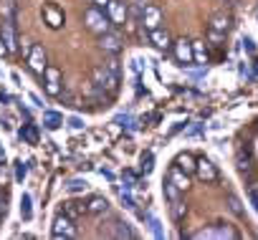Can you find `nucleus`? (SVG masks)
Segmentation results:
<instances>
[{
  "label": "nucleus",
  "mask_w": 258,
  "mask_h": 240,
  "mask_svg": "<svg viewBox=\"0 0 258 240\" xmlns=\"http://www.w3.org/2000/svg\"><path fill=\"white\" fill-rule=\"evenodd\" d=\"M119 197H121V202H124V207H129V210H135L137 205H135V200H132V195H129V187H124V190H119Z\"/></svg>",
  "instance_id": "obj_27"
},
{
  "label": "nucleus",
  "mask_w": 258,
  "mask_h": 240,
  "mask_svg": "<svg viewBox=\"0 0 258 240\" xmlns=\"http://www.w3.org/2000/svg\"><path fill=\"white\" fill-rule=\"evenodd\" d=\"M152 162H155L152 152H145V154H142V159H140V170H142L145 175H147V172H152V167H155Z\"/></svg>",
  "instance_id": "obj_24"
},
{
  "label": "nucleus",
  "mask_w": 258,
  "mask_h": 240,
  "mask_svg": "<svg viewBox=\"0 0 258 240\" xmlns=\"http://www.w3.org/2000/svg\"><path fill=\"white\" fill-rule=\"evenodd\" d=\"M243 48H245L248 53H253V51H255V46H253V41H250V38H243Z\"/></svg>",
  "instance_id": "obj_37"
},
{
  "label": "nucleus",
  "mask_w": 258,
  "mask_h": 240,
  "mask_svg": "<svg viewBox=\"0 0 258 240\" xmlns=\"http://www.w3.org/2000/svg\"><path fill=\"white\" fill-rule=\"evenodd\" d=\"M3 53H8V46H6V41H3V38H0V56H3Z\"/></svg>",
  "instance_id": "obj_38"
},
{
  "label": "nucleus",
  "mask_w": 258,
  "mask_h": 240,
  "mask_svg": "<svg viewBox=\"0 0 258 240\" xmlns=\"http://www.w3.org/2000/svg\"><path fill=\"white\" fill-rule=\"evenodd\" d=\"M3 185H8V170H6V165H0V187Z\"/></svg>",
  "instance_id": "obj_35"
},
{
  "label": "nucleus",
  "mask_w": 258,
  "mask_h": 240,
  "mask_svg": "<svg viewBox=\"0 0 258 240\" xmlns=\"http://www.w3.org/2000/svg\"><path fill=\"white\" fill-rule=\"evenodd\" d=\"M116 84H119V73H114V71H109L106 66H96L94 68V86H96V91L99 94H114L116 91Z\"/></svg>",
  "instance_id": "obj_2"
},
{
  "label": "nucleus",
  "mask_w": 258,
  "mask_h": 240,
  "mask_svg": "<svg viewBox=\"0 0 258 240\" xmlns=\"http://www.w3.org/2000/svg\"><path fill=\"white\" fill-rule=\"evenodd\" d=\"M170 205H172V217H175V220H180V217L187 212V207H185V202H182V200H177V202H170Z\"/></svg>",
  "instance_id": "obj_28"
},
{
  "label": "nucleus",
  "mask_w": 258,
  "mask_h": 240,
  "mask_svg": "<svg viewBox=\"0 0 258 240\" xmlns=\"http://www.w3.org/2000/svg\"><path fill=\"white\" fill-rule=\"evenodd\" d=\"M162 192H165V197H167L170 202H177V200H180V192H182V190H180V187H177V185H175L172 180H167V182L162 185Z\"/></svg>",
  "instance_id": "obj_20"
},
{
  "label": "nucleus",
  "mask_w": 258,
  "mask_h": 240,
  "mask_svg": "<svg viewBox=\"0 0 258 240\" xmlns=\"http://www.w3.org/2000/svg\"><path fill=\"white\" fill-rule=\"evenodd\" d=\"M21 215H23V220H31V215H33L31 195H26V192H23V197H21Z\"/></svg>",
  "instance_id": "obj_23"
},
{
  "label": "nucleus",
  "mask_w": 258,
  "mask_h": 240,
  "mask_svg": "<svg viewBox=\"0 0 258 240\" xmlns=\"http://www.w3.org/2000/svg\"><path fill=\"white\" fill-rule=\"evenodd\" d=\"M255 16H258V8H255Z\"/></svg>",
  "instance_id": "obj_41"
},
{
  "label": "nucleus",
  "mask_w": 258,
  "mask_h": 240,
  "mask_svg": "<svg viewBox=\"0 0 258 240\" xmlns=\"http://www.w3.org/2000/svg\"><path fill=\"white\" fill-rule=\"evenodd\" d=\"M28 66H31L33 73L43 76V71L48 68L46 66V51H43V46H31V51H28Z\"/></svg>",
  "instance_id": "obj_3"
},
{
  "label": "nucleus",
  "mask_w": 258,
  "mask_h": 240,
  "mask_svg": "<svg viewBox=\"0 0 258 240\" xmlns=\"http://www.w3.org/2000/svg\"><path fill=\"white\" fill-rule=\"evenodd\" d=\"M0 165H6V152H3V147H0Z\"/></svg>",
  "instance_id": "obj_40"
},
{
  "label": "nucleus",
  "mask_w": 258,
  "mask_h": 240,
  "mask_svg": "<svg viewBox=\"0 0 258 240\" xmlns=\"http://www.w3.org/2000/svg\"><path fill=\"white\" fill-rule=\"evenodd\" d=\"M43 18H46L48 28H61V26L66 23V18H63V11H61L56 3H46V6H43Z\"/></svg>",
  "instance_id": "obj_5"
},
{
  "label": "nucleus",
  "mask_w": 258,
  "mask_h": 240,
  "mask_svg": "<svg viewBox=\"0 0 258 240\" xmlns=\"http://www.w3.org/2000/svg\"><path fill=\"white\" fill-rule=\"evenodd\" d=\"M21 139H26L28 144H38V127L36 124H26L21 129Z\"/></svg>",
  "instance_id": "obj_19"
},
{
  "label": "nucleus",
  "mask_w": 258,
  "mask_h": 240,
  "mask_svg": "<svg viewBox=\"0 0 258 240\" xmlns=\"http://www.w3.org/2000/svg\"><path fill=\"white\" fill-rule=\"evenodd\" d=\"M43 76H46V91L51 96H61V73L56 68H46Z\"/></svg>",
  "instance_id": "obj_12"
},
{
  "label": "nucleus",
  "mask_w": 258,
  "mask_h": 240,
  "mask_svg": "<svg viewBox=\"0 0 258 240\" xmlns=\"http://www.w3.org/2000/svg\"><path fill=\"white\" fill-rule=\"evenodd\" d=\"M86 207H89L91 215H104V212L109 210V200H106V197H91Z\"/></svg>",
  "instance_id": "obj_18"
},
{
  "label": "nucleus",
  "mask_w": 258,
  "mask_h": 240,
  "mask_svg": "<svg viewBox=\"0 0 258 240\" xmlns=\"http://www.w3.org/2000/svg\"><path fill=\"white\" fill-rule=\"evenodd\" d=\"M0 38L6 41V46H8V51H16V36H13V23H8V26H3V33H0Z\"/></svg>",
  "instance_id": "obj_22"
},
{
  "label": "nucleus",
  "mask_w": 258,
  "mask_h": 240,
  "mask_svg": "<svg viewBox=\"0 0 258 240\" xmlns=\"http://www.w3.org/2000/svg\"><path fill=\"white\" fill-rule=\"evenodd\" d=\"M195 172H198V177H200L203 182H215V180H218V170H215V165H213L208 157H200V159H198Z\"/></svg>",
  "instance_id": "obj_8"
},
{
  "label": "nucleus",
  "mask_w": 258,
  "mask_h": 240,
  "mask_svg": "<svg viewBox=\"0 0 258 240\" xmlns=\"http://www.w3.org/2000/svg\"><path fill=\"white\" fill-rule=\"evenodd\" d=\"M69 127H71V129H84V122H81L79 116H71V119H69Z\"/></svg>",
  "instance_id": "obj_33"
},
{
  "label": "nucleus",
  "mask_w": 258,
  "mask_h": 240,
  "mask_svg": "<svg viewBox=\"0 0 258 240\" xmlns=\"http://www.w3.org/2000/svg\"><path fill=\"white\" fill-rule=\"evenodd\" d=\"M84 23H86V28H89L91 33H96V36H104L106 31H111V18H109V13H104L99 6H94V8H89V11L84 13Z\"/></svg>",
  "instance_id": "obj_1"
},
{
  "label": "nucleus",
  "mask_w": 258,
  "mask_h": 240,
  "mask_svg": "<svg viewBox=\"0 0 258 240\" xmlns=\"http://www.w3.org/2000/svg\"><path fill=\"white\" fill-rule=\"evenodd\" d=\"M94 6H99V8H106V6H109V0H94Z\"/></svg>",
  "instance_id": "obj_39"
},
{
  "label": "nucleus",
  "mask_w": 258,
  "mask_h": 240,
  "mask_svg": "<svg viewBox=\"0 0 258 240\" xmlns=\"http://www.w3.org/2000/svg\"><path fill=\"white\" fill-rule=\"evenodd\" d=\"M106 11H109V18H111L114 23H126V16H129V11H126V6L121 3V0H109Z\"/></svg>",
  "instance_id": "obj_10"
},
{
  "label": "nucleus",
  "mask_w": 258,
  "mask_h": 240,
  "mask_svg": "<svg viewBox=\"0 0 258 240\" xmlns=\"http://www.w3.org/2000/svg\"><path fill=\"white\" fill-rule=\"evenodd\" d=\"M0 207H3V205H0ZM3 210H6V207H3Z\"/></svg>",
  "instance_id": "obj_42"
},
{
  "label": "nucleus",
  "mask_w": 258,
  "mask_h": 240,
  "mask_svg": "<svg viewBox=\"0 0 258 240\" xmlns=\"http://www.w3.org/2000/svg\"><path fill=\"white\" fill-rule=\"evenodd\" d=\"M61 212H63V215H69L71 220H76V217H81L84 212H89V207H86L84 202H79V200H66V202H63V207H61Z\"/></svg>",
  "instance_id": "obj_13"
},
{
  "label": "nucleus",
  "mask_w": 258,
  "mask_h": 240,
  "mask_svg": "<svg viewBox=\"0 0 258 240\" xmlns=\"http://www.w3.org/2000/svg\"><path fill=\"white\" fill-rule=\"evenodd\" d=\"M150 225H152V232H155L157 237H162V227H160V222H157L155 217H150Z\"/></svg>",
  "instance_id": "obj_34"
},
{
  "label": "nucleus",
  "mask_w": 258,
  "mask_h": 240,
  "mask_svg": "<svg viewBox=\"0 0 258 240\" xmlns=\"http://www.w3.org/2000/svg\"><path fill=\"white\" fill-rule=\"evenodd\" d=\"M124 182H126V187L137 185V175H135V172H124Z\"/></svg>",
  "instance_id": "obj_32"
},
{
  "label": "nucleus",
  "mask_w": 258,
  "mask_h": 240,
  "mask_svg": "<svg viewBox=\"0 0 258 240\" xmlns=\"http://www.w3.org/2000/svg\"><path fill=\"white\" fill-rule=\"evenodd\" d=\"M228 207H230V212H233V215L243 217V207H240V200H238L235 195H228Z\"/></svg>",
  "instance_id": "obj_26"
},
{
  "label": "nucleus",
  "mask_w": 258,
  "mask_h": 240,
  "mask_svg": "<svg viewBox=\"0 0 258 240\" xmlns=\"http://www.w3.org/2000/svg\"><path fill=\"white\" fill-rule=\"evenodd\" d=\"M210 31H215V33L225 36V33L230 31V16H228V13H223V11L213 13V18H210Z\"/></svg>",
  "instance_id": "obj_11"
},
{
  "label": "nucleus",
  "mask_w": 258,
  "mask_h": 240,
  "mask_svg": "<svg viewBox=\"0 0 258 240\" xmlns=\"http://www.w3.org/2000/svg\"><path fill=\"white\" fill-rule=\"evenodd\" d=\"M13 122H16V119H13L11 114H6V116H3V124H6V129H13V127H16Z\"/></svg>",
  "instance_id": "obj_36"
},
{
  "label": "nucleus",
  "mask_w": 258,
  "mask_h": 240,
  "mask_svg": "<svg viewBox=\"0 0 258 240\" xmlns=\"http://www.w3.org/2000/svg\"><path fill=\"white\" fill-rule=\"evenodd\" d=\"M192 61L198 66H205L208 63V48H205L203 41H192Z\"/></svg>",
  "instance_id": "obj_16"
},
{
  "label": "nucleus",
  "mask_w": 258,
  "mask_h": 240,
  "mask_svg": "<svg viewBox=\"0 0 258 240\" xmlns=\"http://www.w3.org/2000/svg\"><path fill=\"white\" fill-rule=\"evenodd\" d=\"M61 124H63V116H61L58 111H43V127H46V129L53 132V129H58Z\"/></svg>",
  "instance_id": "obj_17"
},
{
  "label": "nucleus",
  "mask_w": 258,
  "mask_h": 240,
  "mask_svg": "<svg viewBox=\"0 0 258 240\" xmlns=\"http://www.w3.org/2000/svg\"><path fill=\"white\" fill-rule=\"evenodd\" d=\"M26 175H28V165L16 162V180H18V182H23V180H26Z\"/></svg>",
  "instance_id": "obj_30"
},
{
  "label": "nucleus",
  "mask_w": 258,
  "mask_h": 240,
  "mask_svg": "<svg viewBox=\"0 0 258 240\" xmlns=\"http://www.w3.org/2000/svg\"><path fill=\"white\" fill-rule=\"evenodd\" d=\"M74 220L69 217V215H58L56 220H53V227H51V235L53 237H74L76 235V230H74V225H71Z\"/></svg>",
  "instance_id": "obj_4"
},
{
  "label": "nucleus",
  "mask_w": 258,
  "mask_h": 240,
  "mask_svg": "<svg viewBox=\"0 0 258 240\" xmlns=\"http://www.w3.org/2000/svg\"><path fill=\"white\" fill-rule=\"evenodd\" d=\"M167 180H172V182H175V185H177V187H180L182 192H185V190L190 187V177H187V172H185V170H180L177 165H175V167L170 170V175H167Z\"/></svg>",
  "instance_id": "obj_15"
},
{
  "label": "nucleus",
  "mask_w": 258,
  "mask_h": 240,
  "mask_svg": "<svg viewBox=\"0 0 258 240\" xmlns=\"http://www.w3.org/2000/svg\"><path fill=\"white\" fill-rule=\"evenodd\" d=\"M99 46H101L106 53H119V51H121V46H124V38H121L116 31H106V33L101 36Z\"/></svg>",
  "instance_id": "obj_7"
},
{
  "label": "nucleus",
  "mask_w": 258,
  "mask_h": 240,
  "mask_svg": "<svg viewBox=\"0 0 258 240\" xmlns=\"http://www.w3.org/2000/svg\"><path fill=\"white\" fill-rule=\"evenodd\" d=\"M172 48H175V58H177V63H195V61H192V43H190V41L180 38V41L172 43Z\"/></svg>",
  "instance_id": "obj_9"
},
{
  "label": "nucleus",
  "mask_w": 258,
  "mask_h": 240,
  "mask_svg": "<svg viewBox=\"0 0 258 240\" xmlns=\"http://www.w3.org/2000/svg\"><path fill=\"white\" fill-rule=\"evenodd\" d=\"M177 167H180V170H185V172L190 175V172H195L198 159H192L190 154H180V157H177Z\"/></svg>",
  "instance_id": "obj_21"
},
{
  "label": "nucleus",
  "mask_w": 258,
  "mask_h": 240,
  "mask_svg": "<svg viewBox=\"0 0 258 240\" xmlns=\"http://www.w3.org/2000/svg\"><path fill=\"white\" fill-rule=\"evenodd\" d=\"M66 190H69V192H86V190H89V182H86V180H71V182L66 185Z\"/></svg>",
  "instance_id": "obj_25"
},
{
  "label": "nucleus",
  "mask_w": 258,
  "mask_h": 240,
  "mask_svg": "<svg viewBox=\"0 0 258 240\" xmlns=\"http://www.w3.org/2000/svg\"><path fill=\"white\" fill-rule=\"evenodd\" d=\"M150 41H152L157 48H170V46H172V38H170V33H167L165 28H155V31H150Z\"/></svg>",
  "instance_id": "obj_14"
},
{
  "label": "nucleus",
  "mask_w": 258,
  "mask_h": 240,
  "mask_svg": "<svg viewBox=\"0 0 258 240\" xmlns=\"http://www.w3.org/2000/svg\"><path fill=\"white\" fill-rule=\"evenodd\" d=\"M208 38L213 41V46H220V43L225 41V36H220V33H215V31H208Z\"/></svg>",
  "instance_id": "obj_31"
},
{
  "label": "nucleus",
  "mask_w": 258,
  "mask_h": 240,
  "mask_svg": "<svg viewBox=\"0 0 258 240\" xmlns=\"http://www.w3.org/2000/svg\"><path fill=\"white\" fill-rule=\"evenodd\" d=\"M114 225H116V235H119V237H135V232L126 227V222H119V220H116Z\"/></svg>",
  "instance_id": "obj_29"
},
{
  "label": "nucleus",
  "mask_w": 258,
  "mask_h": 240,
  "mask_svg": "<svg viewBox=\"0 0 258 240\" xmlns=\"http://www.w3.org/2000/svg\"><path fill=\"white\" fill-rule=\"evenodd\" d=\"M145 28H150V31H155V28H160V23H162V11L160 8H155V6H145L142 8V21H140Z\"/></svg>",
  "instance_id": "obj_6"
}]
</instances>
